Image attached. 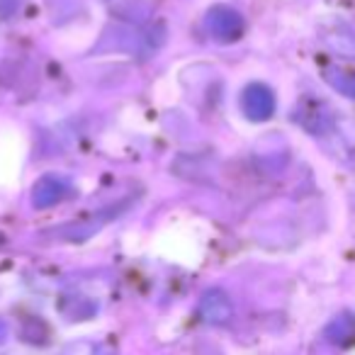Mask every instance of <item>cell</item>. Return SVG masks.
<instances>
[{
	"label": "cell",
	"instance_id": "52a82bcc",
	"mask_svg": "<svg viewBox=\"0 0 355 355\" xmlns=\"http://www.w3.org/2000/svg\"><path fill=\"white\" fill-rule=\"evenodd\" d=\"M326 80H329L334 88H338L340 93L355 98V76L350 73H340V71H326Z\"/></svg>",
	"mask_w": 355,
	"mask_h": 355
},
{
	"label": "cell",
	"instance_id": "6da1fadb",
	"mask_svg": "<svg viewBox=\"0 0 355 355\" xmlns=\"http://www.w3.org/2000/svg\"><path fill=\"white\" fill-rule=\"evenodd\" d=\"M205 27L212 35V40L222 42V44H232V42L241 40L246 22H243L241 12L234 10L232 6H214L209 8L207 17H205Z\"/></svg>",
	"mask_w": 355,
	"mask_h": 355
},
{
	"label": "cell",
	"instance_id": "3957f363",
	"mask_svg": "<svg viewBox=\"0 0 355 355\" xmlns=\"http://www.w3.org/2000/svg\"><path fill=\"white\" fill-rule=\"evenodd\" d=\"M241 110L251 122H266L275 112V95L266 83H248L241 93Z\"/></svg>",
	"mask_w": 355,
	"mask_h": 355
},
{
	"label": "cell",
	"instance_id": "8992f818",
	"mask_svg": "<svg viewBox=\"0 0 355 355\" xmlns=\"http://www.w3.org/2000/svg\"><path fill=\"white\" fill-rule=\"evenodd\" d=\"M64 355H114L107 345L93 343V340H80V343H71L64 350Z\"/></svg>",
	"mask_w": 355,
	"mask_h": 355
},
{
	"label": "cell",
	"instance_id": "5b68a950",
	"mask_svg": "<svg viewBox=\"0 0 355 355\" xmlns=\"http://www.w3.org/2000/svg\"><path fill=\"white\" fill-rule=\"evenodd\" d=\"M326 336H329L331 343H343L345 338H353L355 336V321L350 316H340V319H336L326 329Z\"/></svg>",
	"mask_w": 355,
	"mask_h": 355
},
{
	"label": "cell",
	"instance_id": "277c9868",
	"mask_svg": "<svg viewBox=\"0 0 355 355\" xmlns=\"http://www.w3.org/2000/svg\"><path fill=\"white\" fill-rule=\"evenodd\" d=\"M234 314V304L229 300L227 292L222 290H209L200 300V316L207 324H227Z\"/></svg>",
	"mask_w": 355,
	"mask_h": 355
},
{
	"label": "cell",
	"instance_id": "7a4b0ae2",
	"mask_svg": "<svg viewBox=\"0 0 355 355\" xmlns=\"http://www.w3.org/2000/svg\"><path fill=\"white\" fill-rule=\"evenodd\" d=\"M71 193H73V185H71L69 178L59 175V173H46L32 188V205L37 209H49L54 205L64 202Z\"/></svg>",
	"mask_w": 355,
	"mask_h": 355
}]
</instances>
